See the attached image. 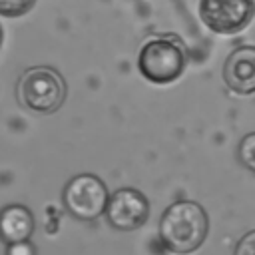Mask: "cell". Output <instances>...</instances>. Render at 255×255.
Instances as JSON below:
<instances>
[{"label":"cell","mask_w":255,"mask_h":255,"mask_svg":"<svg viewBox=\"0 0 255 255\" xmlns=\"http://www.w3.org/2000/svg\"><path fill=\"white\" fill-rule=\"evenodd\" d=\"M209 219L205 209L195 201H175L159 221V237L173 253H191L207 237Z\"/></svg>","instance_id":"6da1fadb"},{"label":"cell","mask_w":255,"mask_h":255,"mask_svg":"<svg viewBox=\"0 0 255 255\" xmlns=\"http://www.w3.org/2000/svg\"><path fill=\"white\" fill-rule=\"evenodd\" d=\"M137 64L145 80L153 84H169L177 80L185 70V44L173 34L155 36L141 46Z\"/></svg>","instance_id":"7a4b0ae2"},{"label":"cell","mask_w":255,"mask_h":255,"mask_svg":"<svg viewBox=\"0 0 255 255\" xmlns=\"http://www.w3.org/2000/svg\"><path fill=\"white\" fill-rule=\"evenodd\" d=\"M16 94L24 108L38 114H52L64 104L66 84L54 68L34 66L18 80Z\"/></svg>","instance_id":"3957f363"},{"label":"cell","mask_w":255,"mask_h":255,"mask_svg":"<svg viewBox=\"0 0 255 255\" xmlns=\"http://www.w3.org/2000/svg\"><path fill=\"white\" fill-rule=\"evenodd\" d=\"M64 205L78 219H96L108 207V189L96 175L80 173L66 183Z\"/></svg>","instance_id":"277c9868"},{"label":"cell","mask_w":255,"mask_h":255,"mask_svg":"<svg viewBox=\"0 0 255 255\" xmlns=\"http://www.w3.org/2000/svg\"><path fill=\"white\" fill-rule=\"evenodd\" d=\"M199 16L215 34H237L255 16V0H199Z\"/></svg>","instance_id":"5b68a950"},{"label":"cell","mask_w":255,"mask_h":255,"mask_svg":"<svg viewBox=\"0 0 255 255\" xmlns=\"http://www.w3.org/2000/svg\"><path fill=\"white\" fill-rule=\"evenodd\" d=\"M147 213H149L147 199L137 189H131V187L114 191L106 207L108 221L122 231H131L143 225L147 219Z\"/></svg>","instance_id":"8992f818"},{"label":"cell","mask_w":255,"mask_h":255,"mask_svg":"<svg viewBox=\"0 0 255 255\" xmlns=\"http://www.w3.org/2000/svg\"><path fill=\"white\" fill-rule=\"evenodd\" d=\"M223 80L235 94L249 96L255 92V46H239L227 56Z\"/></svg>","instance_id":"52a82bcc"},{"label":"cell","mask_w":255,"mask_h":255,"mask_svg":"<svg viewBox=\"0 0 255 255\" xmlns=\"http://www.w3.org/2000/svg\"><path fill=\"white\" fill-rule=\"evenodd\" d=\"M34 231V217L24 205H8L0 211V239L10 243L28 241Z\"/></svg>","instance_id":"ba28073f"},{"label":"cell","mask_w":255,"mask_h":255,"mask_svg":"<svg viewBox=\"0 0 255 255\" xmlns=\"http://www.w3.org/2000/svg\"><path fill=\"white\" fill-rule=\"evenodd\" d=\"M239 159L245 167L255 171V131L247 133L239 143Z\"/></svg>","instance_id":"9c48e42d"},{"label":"cell","mask_w":255,"mask_h":255,"mask_svg":"<svg viewBox=\"0 0 255 255\" xmlns=\"http://www.w3.org/2000/svg\"><path fill=\"white\" fill-rule=\"evenodd\" d=\"M36 0H0V14L8 18H16L26 14Z\"/></svg>","instance_id":"30bf717a"},{"label":"cell","mask_w":255,"mask_h":255,"mask_svg":"<svg viewBox=\"0 0 255 255\" xmlns=\"http://www.w3.org/2000/svg\"><path fill=\"white\" fill-rule=\"evenodd\" d=\"M233 255H255V229L249 231V233H245L239 239Z\"/></svg>","instance_id":"8fae6325"},{"label":"cell","mask_w":255,"mask_h":255,"mask_svg":"<svg viewBox=\"0 0 255 255\" xmlns=\"http://www.w3.org/2000/svg\"><path fill=\"white\" fill-rule=\"evenodd\" d=\"M6 255H34V247L28 241L10 243L8 249H6Z\"/></svg>","instance_id":"7c38bea8"},{"label":"cell","mask_w":255,"mask_h":255,"mask_svg":"<svg viewBox=\"0 0 255 255\" xmlns=\"http://www.w3.org/2000/svg\"><path fill=\"white\" fill-rule=\"evenodd\" d=\"M0 46H2V26H0Z\"/></svg>","instance_id":"4fadbf2b"}]
</instances>
